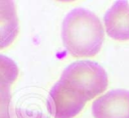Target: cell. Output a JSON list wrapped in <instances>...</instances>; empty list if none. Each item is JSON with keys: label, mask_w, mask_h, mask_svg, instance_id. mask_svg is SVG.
Listing matches in <instances>:
<instances>
[{"label": "cell", "mask_w": 129, "mask_h": 118, "mask_svg": "<svg viewBox=\"0 0 129 118\" xmlns=\"http://www.w3.org/2000/svg\"><path fill=\"white\" fill-rule=\"evenodd\" d=\"M18 74L17 66L15 63L1 55V86L9 87L16 80Z\"/></svg>", "instance_id": "cell-7"}, {"label": "cell", "mask_w": 129, "mask_h": 118, "mask_svg": "<svg viewBox=\"0 0 129 118\" xmlns=\"http://www.w3.org/2000/svg\"><path fill=\"white\" fill-rule=\"evenodd\" d=\"M19 118H26V117L19 116ZM33 118H48V117H46V116H44V115H40V114H38V115H36V117H33Z\"/></svg>", "instance_id": "cell-8"}, {"label": "cell", "mask_w": 129, "mask_h": 118, "mask_svg": "<svg viewBox=\"0 0 129 118\" xmlns=\"http://www.w3.org/2000/svg\"><path fill=\"white\" fill-rule=\"evenodd\" d=\"M104 24L107 35L117 41L129 40V3L115 2L105 13Z\"/></svg>", "instance_id": "cell-5"}, {"label": "cell", "mask_w": 129, "mask_h": 118, "mask_svg": "<svg viewBox=\"0 0 129 118\" xmlns=\"http://www.w3.org/2000/svg\"><path fill=\"white\" fill-rule=\"evenodd\" d=\"M18 33V20L15 5L10 0L0 1V36L1 49L12 44Z\"/></svg>", "instance_id": "cell-6"}, {"label": "cell", "mask_w": 129, "mask_h": 118, "mask_svg": "<svg viewBox=\"0 0 129 118\" xmlns=\"http://www.w3.org/2000/svg\"><path fill=\"white\" fill-rule=\"evenodd\" d=\"M59 81L89 101L105 92L108 87V76L98 63L88 60L69 65L61 73Z\"/></svg>", "instance_id": "cell-2"}, {"label": "cell", "mask_w": 129, "mask_h": 118, "mask_svg": "<svg viewBox=\"0 0 129 118\" xmlns=\"http://www.w3.org/2000/svg\"><path fill=\"white\" fill-rule=\"evenodd\" d=\"M89 100L73 91L60 81L50 89L47 97V109L53 118H74Z\"/></svg>", "instance_id": "cell-3"}, {"label": "cell", "mask_w": 129, "mask_h": 118, "mask_svg": "<svg viewBox=\"0 0 129 118\" xmlns=\"http://www.w3.org/2000/svg\"><path fill=\"white\" fill-rule=\"evenodd\" d=\"M104 28L99 18L91 11L76 8L62 22L61 39L67 51L74 57H94L104 41Z\"/></svg>", "instance_id": "cell-1"}, {"label": "cell", "mask_w": 129, "mask_h": 118, "mask_svg": "<svg viewBox=\"0 0 129 118\" xmlns=\"http://www.w3.org/2000/svg\"><path fill=\"white\" fill-rule=\"evenodd\" d=\"M95 118H129V91L116 89L97 98L92 105Z\"/></svg>", "instance_id": "cell-4"}]
</instances>
